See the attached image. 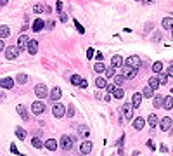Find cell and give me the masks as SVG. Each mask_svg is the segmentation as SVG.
Segmentation results:
<instances>
[{
    "instance_id": "obj_41",
    "label": "cell",
    "mask_w": 173,
    "mask_h": 156,
    "mask_svg": "<svg viewBox=\"0 0 173 156\" xmlns=\"http://www.w3.org/2000/svg\"><path fill=\"white\" fill-rule=\"evenodd\" d=\"M66 114H68L69 118H71V116H74V106H73V104H69V106H68V111H66Z\"/></svg>"
},
{
    "instance_id": "obj_9",
    "label": "cell",
    "mask_w": 173,
    "mask_h": 156,
    "mask_svg": "<svg viewBox=\"0 0 173 156\" xmlns=\"http://www.w3.org/2000/svg\"><path fill=\"white\" fill-rule=\"evenodd\" d=\"M0 87L2 89H12L14 87V80L12 78H0Z\"/></svg>"
},
{
    "instance_id": "obj_2",
    "label": "cell",
    "mask_w": 173,
    "mask_h": 156,
    "mask_svg": "<svg viewBox=\"0 0 173 156\" xmlns=\"http://www.w3.org/2000/svg\"><path fill=\"white\" fill-rule=\"evenodd\" d=\"M18 56H19V49H18L16 45H9V47L5 49V57H7L9 61H14Z\"/></svg>"
},
{
    "instance_id": "obj_5",
    "label": "cell",
    "mask_w": 173,
    "mask_h": 156,
    "mask_svg": "<svg viewBox=\"0 0 173 156\" xmlns=\"http://www.w3.org/2000/svg\"><path fill=\"white\" fill-rule=\"evenodd\" d=\"M61 147L64 149V151H69L73 147V137H69V135H62L61 137Z\"/></svg>"
},
{
    "instance_id": "obj_40",
    "label": "cell",
    "mask_w": 173,
    "mask_h": 156,
    "mask_svg": "<svg viewBox=\"0 0 173 156\" xmlns=\"http://www.w3.org/2000/svg\"><path fill=\"white\" fill-rule=\"evenodd\" d=\"M114 73H116V71H114V68H112V66H111V68H106V78L114 76Z\"/></svg>"
},
{
    "instance_id": "obj_10",
    "label": "cell",
    "mask_w": 173,
    "mask_h": 156,
    "mask_svg": "<svg viewBox=\"0 0 173 156\" xmlns=\"http://www.w3.org/2000/svg\"><path fill=\"white\" fill-rule=\"evenodd\" d=\"M61 95H62L61 89H59V87H54V89L50 90V101H59Z\"/></svg>"
},
{
    "instance_id": "obj_15",
    "label": "cell",
    "mask_w": 173,
    "mask_h": 156,
    "mask_svg": "<svg viewBox=\"0 0 173 156\" xmlns=\"http://www.w3.org/2000/svg\"><path fill=\"white\" fill-rule=\"evenodd\" d=\"M16 109H18V113H19V116L23 118V120H28V118H30V114H28V111H26V108H24L23 104H19V106H18Z\"/></svg>"
},
{
    "instance_id": "obj_13",
    "label": "cell",
    "mask_w": 173,
    "mask_h": 156,
    "mask_svg": "<svg viewBox=\"0 0 173 156\" xmlns=\"http://www.w3.org/2000/svg\"><path fill=\"white\" fill-rule=\"evenodd\" d=\"M140 103H142V94H133L132 97V108H139L140 106Z\"/></svg>"
},
{
    "instance_id": "obj_19",
    "label": "cell",
    "mask_w": 173,
    "mask_h": 156,
    "mask_svg": "<svg viewBox=\"0 0 173 156\" xmlns=\"http://www.w3.org/2000/svg\"><path fill=\"white\" fill-rule=\"evenodd\" d=\"M111 64H112V68L121 66V64H123V57H121V56H112V57H111Z\"/></svg>"
},
{
    "instance_id": "obj_36",
    "label": "cell",
    "mask_w": 173,
    "mask_h": 156,
    "mask_svg": "<svg viewBox=\"0 0 173 156\" xmlns=\"http://www.w3.org/2000/svg\"><path fill=\"white\" fill-rule=\"evenodd\" d=\"M31 144H33V147H36V149H40V147H43V142H42L38 137H35L33 141H31Z\"/></svg>"
},
{
    "instance_id": "obj_7",
    "label": "cell",
    "mask_w": 173,
    "mask_h": 156,
    "mask_svg": "<svg viewBox=\"0 0 173 156\" xmlns=\"http://www.w3.org/2000/svg\"><path fill=\"white\" fill-rule=\"evenodd\" d=\"M28 42H30V38L26 37V35H21L19 38H18V49H19V52L21 51H24V49H28Z\"/></svg>"
},
{
    "instance_id": "obj_44",
    "label": "cell",
    "mask_w": 173,
    "mask_h": 156,
    "mask_svg": "<svg viewBox=\"0 0 173 156\" xmlns=\"http://www.w3.org/2000/svg\"><path fill=\"white\" fill-rule=\"evenodd\" d=\"M95 57H97V61L101 62L102 59H104V54H102V52H95Z\"/></svg>"
},
{
    "instance_id": "obj_39",
    "label": "cell",
    "mask_w": 173,
    "mask_h": 156,
    "mask_svg": "<svg viewBox=\"0 0 173 156\" xmlns=\"http://www.w3.org/2000/svg\"><path fill=\"white\" fill-rule=\"evenodd\" d=\"M33 10H35V14H40V12L45 10V7H43L42 4H38V5H35V7H33Z\"/></svg>"
},
{
    "instance_id": "obj_53",
    "label": "cell",
    "mask_w": 173,
    "mask_h": 156,
    "mask_svg": "<svg viewBox=\"0 0 173 156\" xmlns=\"http://www.w3.org/2000/svg\"><path fill=\"white\" fill-rule=\"evenodd\" d=\"M4 99H5V94L0 92V103H4Z\"/></svg>"
},
{
    "instance_id": "obj_23",
    "label": "cell",
    "mask_w": 173,
    "mask_h": 156,
    "mask_svg": "<svg viewBox=\"0 0 173 156\" xmlns=\"http://www.w3.org/2000/svg\"><path fill=\"white\" fill-rule=\"evenodd\" d=\"M45 147H47L49 151H55V149H57V142H55L54 139H49V141L45 142Z\"/></svg>"
},
{
    "instance_id": "obj_43",
    "label": "cell",
    "mask_w": 173,
    "mask_h": 156,
    "mask_svg": "<svg viewBox=\"0 0 173 156\" xmlns=\"http://www.w3.org/2000/svg\"><path fill=\"white\" fill-rule=\"evenodd\" d=\"M87 57H88V59L95 57V51H93V49H88V51H87Z\"/></svg>"
},
{
    "instance_id": "obj_35",
    "label": "cell",
    "mask_w": 173,
    "mask_h": 156,
    "mask_svg": "<svg viewBox=\"0 0 173 156\" xmlns=\"http://www.w3.org/2000/svg\"><path fill=\"white\" fill-rule=\"evenodd\" d=\"M123 82H125V76H123V75H116V76H114V85H116V87H120Z\"/></svg>"
},
{
    "instance_id": "obj_54",
    "label": "cell",
    "mask_w": 173,
    "mask_h": 156,
    "mask_svg": "<svg viewBox=\"0 0 173 156\" xmlns=\"http://www.w3.org/2000/svg\"><path fill=\"white\" fill-rule=\"evenodd\" d=\"M4 51V40H2V38H0V52Z\"/></svg>"
},
{
    "instance_id": "obj_6",
    "label": "cell",
    "mask_w": 173,
    "mask_h": 156,
    "mask_svg": "<svg viewBox=\"0 0 173 156\" xmlns=\"http://www.w3.org/2000/svg\"><path fill=\"white\" fill-rule=\"evenodd\" d=\"M31 111H33V114H42L45 111V104L42 103V101H35V103L31 104Z\"/></svg>"
},
{
    "instance_id": "obj_20",
    "label": "cell",
    "mask_w": 173,
    "mask_h": 156,
    "mask_svg": "<svg viewBox=\"0 0 173 156\" xmlns=\"http://www.w3.org/2000/svg\"><path fill=\"white\" fill-rule=\"evenodd\" d=\"M43 26H45V23H43L42 19H35L33 28H31V30H33V31H40V30H43Z\"/></svg>"
},
{
    "instance_id": "obj_34",
    "label": "cell",
    "mask_w": 173,
    "mask_h": 156,
    "mask_svg": "<svg viewBox=\"0 0 173 156\" xmlns=\"http://www.w3.org/2000/svg\"><path fill=\"white\" fill-rule=\"evenodd\" d=\"M158 80H159V85H166V82H168V75H166V73H159Z\"/></svg>"
},
{
    "instance_id": "obj_12",
    "label": "cell",
    "mask_w": 173,
    "mask_h": 156,
    "mask_svg": "<svg viewBox=\"0 0 173 156\" xmlns=\"http://www.w3.org/2000/svg\"><path fill=\"white\" fill-rule=\"evenodd\" d=\"M92 147H93V144H92L90 141H85L82 144V147H80V149H82V155H88L92 151Z\"/></svg>"
},
{
    "instance_id": "obj_3",
    "label": "cell",
    "mask_w": 173,
    "mask_h": 156,
    "mask_svg": "<svg viewBox=\"0 0 173 156\" xmlns=\"http://www.w3.org/2000/svg\"><path fill=\"white\" fill-rule=\"evenodd\" d=\"M35 94H36V97H47V95H49L47 85H45V83H38V85L35 87Z\"/></svg>"
},
{
    "instance_id": "obj_1",
    "label": "cell",
    "mask_w": 173,
    "mask_h": 156,
    "mask_svg": "<svg viewBox=\"0 0 173 156\" xmlns=\"http://www.w3.org/2000/svg\"><path fill=\"white\" fill-rule=\"evenodd\" d=\"M125 64H126V68L139 70V68H140V64H142V61H140V57H139V56H130V57H126Z\"/></svg>"
},
{
    "instance_id": "obj_28",
    "label": "cell",
    "mask_w": 173,
    "mask_h": 156,
    "mask_svg": "<svg viewBox=\"0 0 173 156\" xmlns=\"http://www.w3.org/2000/svg\"><path fill=\"white\" fill-rule=\"evenodd\" d=\"M95 85H97L99 89H106V87H107V82H106V78H102V76H99V78L95 80Z\"/></svg>"
},
{
    "instance_id": "obj_56",
    "label": "cell",
    "mask_w": 173,
    "mask_h": 156,
    "mask_svg": "<svg viewBox=\"0 0 173 156\" xmlns=\"http://www.w3.org/2000/svg\"><path fill=\"white\" fill-rule=\"evenodd\" d=\"M154 0H144V4H153Z\"/></svg>"
},
{
    "instance_id": "obj_22",
    "label": "cell",
    "mask_w": 173,
    "mask_h": 156,
    "mask_svg": "<svg viewBox=\"0 0 173 156\" xmlns=\"http://www.w3.org/2000/svg\"><path fill=\"white\" fill-rule=\"evenodd\" d=\"M149 87H151L153 90H156V89L159 87V80H158V76H151V78H149Z\"/></svg>"
},
{
    "instance_id": "obj_49",
    "label": "cell",
    "mask_w": 173,
    "mask_h": 156,
    "mask_svg": "<svg viewBox=\"0 0 173 156\" xmlns=\"http://www.w3.org/2000/svg\"><path fill=\"white\" fill-rule=\"evenodd\" d=\"M55 9H57V10H62V2H61V0L57 2V5H55Z\"/></svg>"
},
{
    "instance_id": "obj_55",
    "label": "cell",
    "mask_w": 173,
    "mask_h": 156,
    "mask_svg": "<svg viewBox=\"0 0 173 156\" xmlns=\"http://www.w3.org/2000/svg\"><path fill=\"white\" fill-rule=\"evenodd\" d=\"M7 2L9 0H0V5H7Z\"/></svg>"
},
{
    "instance_id": "obj_4",
    "label": "cell",
    "mask_w": 173,
    "mask_h": 156,
    "mask_svg": "<svg viewBox=\"0 0 173 156\" xmlns=\"http://www.w3.org/2000/svg\"><path fill=\"white\" fill-rule=\"evenodd\" d=\"M52 113H54V116H55V118H62V116L66 114V109H64V104H61V103L54 104V108H52Z\"/></svg>"
},
{
    "instance_id": "obj_26",
    "label": "cell",
    "mask_w": 173,
    "mask_h": 156,
    "mask_svg": "<svg viewBox=\"0 0 173 156\" xmlns=\"http://www.w3.org/2000/svg\"><path fill=\"white\" fill-rule=\"evenodd\" d=\"M153 95H154V90L149 87V85H145L144 90H142V97H153Z\"/></svg>"
},
{
    "instance_id": "obj_18",
    "label": "cell",
    "mask_w": 173,
    "mask_h": 156,
    "mask_svg": "<svg viewBox=\"0 0 173 156\" xmlns=\"http://www.w3.org/2000/svg\"><path fill=\"white\" fill-rule=\"evenodd\" d=\"M163 108L164 109H172L173 108V97L172 95H166V97L163 99Z\"/></svg>"
},
{
    "instance_id": "obj_14",
    "label": "cell",
    "mask_w": 173,
    "mask_h": 156,
    "mask_svg": "<svg viewBox=\"0 0 173 156\" xmlns=\"http://www.w3.org/2000/svg\"><path fill=\"white\" fill-rule=\"evenodd\" d=\"M144 125H145V120H144V118H140V116L133 120V128H135V130H142Z\"/></svg>"
},
{
    "instance_id": "obj_8",
    "label": "cell",
    "mask_w": 173,
    "mask_h": 156,
    "mask_svg": "<svg viewBox=\"0 0 173 156\" xmlns=\"http://www.w3.org/2000/svg\"><path fill=\"white\" fill-rule=\"evenodd\" d=\"M159 127H161V130H163V132H166V130H170V128H172V118L164 116L163 120H161V123H159Z\"/></svg>"
},
{
    "instance_id": "obj_58",
    "label": "cell",
    "mask_w": 173,
    "mask_h": 156,
    "mask_svg": "<svg viewBox=\"0 0 173 156\" xmlns=\"http://www.w3.org/2000/svg\"><path fill=\"white\" fill-rule=\"evenodd\" d=\"M172 94H173V89H172Z\"/></svg>"
},
{
    "instance_id": "obj_27",
    "label": "cell",
    "mask_w": 173,
    "mask_h": 156,
    "mask_svg": "<svg viewBox=\"0 0 173 156\" xmlns=\"http://www.w3.org/2000/svg\"><path fill=\"white\" fill-rule=\"evenodd\" d=\"M16 135H18V139L24 141V139H26V130H24V128H21V127H18V128H16Z\"/></svg>"
},
{
    "instance_id": "obj_48",
    "label": "cell",
    "mask_w": 173,
    "mask_h": 156,
    "mask_svg": "<svg viewBox=\"0 0 173 156\" xmlns=\"http://www.w3.org/2000/svg\"><path fill=\"white\" fill-rule=\"evenodd\" d=\"M59 19H61L62 23H64V21H68V16H66L64 12H61V16H59Z\"/></svg>"
},
{
    "instance_id": "obj_16",
    "label": "cell",
    "mask_w": 173,
    "mask_h": 156,
    "mask_svg": "<svg viewBox=\"0 0 173 156\" xmlns=\"http://www.w3.org/2000/svg\"><path fill=\"white\" fill-rule=\"evenodd\" d=\"M132 104H125L123 106V114H125V118L126 120H132Z\"/></svg>"
},
{
    "instance_id": "obj_47",
    "label": "cell",
    "mask_w": 173,
    "mask_h": 156,
    "mask_svg": "<svg viewBox=\"0 0 173 156\" xmlns=\"http://www.w3.org/2000/svg\"><path fill=\"white\" fill-rule=\"evenodd\" d=\"M166 75H168V76H173V66L172 64H170V68L166 70Z\"/></svg>"
},
{
    "instance_id": "obj_30",
    "label": "cell",
    "mask_w": 173,
    "mask_h": 156,
    "mask_svg": "<svg viewBox=\"0 0 173 156\" xmlns=\"http://www.w3.org/2000/svg\"><path fill=\"white\" fill-rule=\"evenodd\" d=\"M112 95H114L116 99H121L123 95H125V92H123V89H121V87H116V89L112 90Z\"/></svg>"
},
{
    "instance_id": "obj_52",
    "label": "cell",
    "mask_w": 173,
    "mask_h": 156,
    "mask_svg": "<svg viewBox=\"0 0 173 156\" xmlns=\"http://www.w3.org/2000/svg\"><path fill=\"white\" fill-rule=\"evenodd\" d=\"M147 146H149L151 149H154V142H153V141H147Z\"/></svg>"
},
{
    "instance_id": "obj_29",
    "label": "cell",
    "mask_w": 173,
    "mask_h": 156,
    "mask_svg": "<svg viewBox=\"0 0 173 156\" xmlns=\"http://www.w3.org/2000/svg\"><path fill=\"white\" fill-rule=\"evenodd\" d=\"M78 132H80V135H83V137H88V134H90L88 127H85V125H80V127H78Z\"/></svg>"
},
{
    "instance_id": "obj_33",
    "label": "cell",
    "mask_w": 173,
    "mask_h": 156,
    "mask_svg": "<svg viewBox=\"0 0 173 156\" xmlns=\"http://www.w3.org/2000/svg\"><path fill=\"white\" fill-rule=\"evenodd\" d=\"M16 82H18V83H21V85H23V83H26V82H28V76H26L24 73H19V75L16 76Z\"/></svg>"
},
{
    "instance_id": "obj_11",
    "label": "cell",
    "mask_w": 173,
    "mask_h": 156,
    "mask_svg": "<svg viewBox=\"0 0 173 156\" xmlns=\"http://www.w3.org/2000/svg\"><path fill=\"white\" fill-rule=\"evenodd\" d=\"M36 51H38V42L36 40H30L28 42V52H30L31 56H35Z\"/></svg>"
},
{
    "instance_id": "obj_25",
    "label": "cell",
    "mask_w": 173,
    "mask_h": 156,
    "mask_svg": "<svg viewBox=\"0 0 173 156\" xmlns=\"http://www.w3.org/2000/svg\"><path fill=\"white\" fill-rule=\"evenodd\" d=\"M161 24H163V28H166V30H173V19L172 18H164Z\"/></svg>"
},
{
    "instance_id": "obj_38",
    "label": "cell",
    "mask_w": 173,
    "mask_h": 156,
    "mask_svg": "<svg viewBox=\"0 0 173 156\" xmlns=\"http://www.w3.org/2000/svg\"><path fill=\"white\" fill-rule=\"evenodd\" d=\"M93 70H95L97 73H104V71H106V66H104L102 62H97V64L93 66Z\"/></svg>"
},
{
    "instance_id": "obj_24",
    "label": "cell",
    "mask_w": 173,
    "mask_h": 156,
    "mask_svg": "<svg viewBox=\"0 0 173 156\" xmlns=\"http://www.w3.org/2000/svg\"><path fill=\"white\" fill-rule=\"evenodd\" d=\"M163 95H154V99H153V104H154V108H161L163 106Z\"/></svg>"
},
{
    "instance_id": "obj_45",
    "label": "cell",
    "mask_w": 173,
    "mask_h": 156,
    "mask_svg": "<svg viewBox=\"0 0 173 156\" xmlns=\"http://www.w3.org/2000/svg\"><path fill=\"white\" fill-rule=\"evenodd\" d=\"M10 151H12L14 155H21L19 151H18V147H16V146H14V144H10Z\"/></svg>"
},
{
    "instance_id": "obj_51",
    "label": "cell",
    "mask_w": 173,
    "mask_h": 156,
    "mask_svg": "<svg viewBox=\"0 0 173 156\" xmlns=\"http://www.w3.org/2000/svg\"><path fill=\"white\" fill-rule=\"evenodd\" d=\"M54 24H55L54 21H49V23H47V26H49V30H52V28H54Z\"/></svg>"
},
{
    "instance_id": "obj_21",
    "label": "cell",
    "mask_w": 173,
    "mask_h": 156,
    "mask_svg": "<svg viewBox=\"0 0 173 156\" xmlns=\"http://www.w3.org/2000/svg\"><path fill=\"white\" fill-rule=\"evenodd\" d=\"M10 35V30H9V26H5V24H2L0 26V38H7Z\"/></svg>"
},
{
    "instance_id": "obj_50",
    "label": "cell",
    "mask_w": 173,
    "mask_h": 156,
    "mask_svg": "<svg viewBox=\"0 0 173 156\" xmlns=\"http://www.w3.org/2000/svg\"><path fill=\"white\" fill-rule=\"evenodd\" d=\"M87 85H88V83H87V80H82V83H80V87H82V89H87Z\"/></svg>"
},
{
    "instance_id": "obj_31",
    "label": "cell",
    "mask_w": 173,
    "mask_h": 156,
    "mask_svg": "<svg viewBox=\"0 0 173 156\" xmlns=\"http://www.w3.org/2000/svg\"><path fill=\"white\" fill-rule=\"evenodd\" d=\"M147 123L151 125V127H158V116H156V114H149Z\"/></svg>"
},
{
    "instance_id": "obj_42",
    "label": "cell",
    "mask_w": 173,
    "mask_h": 156,
    "mask_svg": "<svg viewBox=\"0 0 173 156\" xmlns=\"http://www.w3.org/2000/svg\"><path fill=\"white\" fill-rule=\"evenodd\" d=\"M74 26H76V30L80 31V33H85V28H83V26L80 24V23H78V21H74Z\"/></svg>"
},
{
    "instance_id": "obj_46",
    "label": "cell",
    "mask_w": 173,
    "mask_h": 156,
    "mask_svg": "<svg viewBox=\"0 0 173 156\" xmlns=\"http://www.w3.org/2000/svg\"><path fill=\"white\" fill-rule=\"evenodd\" d=\"M114 89H116V85H112V83H109V85L106 87V90H107V92H112Z\"/></svg>"
},
{
    "instance_id": "obj_17",
    "label": "cell",
    "mask_w": 173,
    "mask_h": 156,
    "mask_svg": "<svg viewBox=\"0 0 173 156\" xmlns=\"http://www.w3.org/2000/svg\"><path fill=\"white\" fill-rule=\"evenodd\" d=\"M135 75H137V70H132V68L125 66V70H123V76L125 78H135Z\"/></svg>"
},
{
    "instance_id": "obj_57",
    "label": "cell",
    "mask_w": 173,
    "mask_h": 156,
    "mask_svg": "<svg viewBox=\"0 0 173 156\" xmlns=\"http://www.w3.org/2000/svg\"><path fill=\"white\" fill-rule=\"evenodd\" d=\"M172 38H173V30H172Z\"/></svg>"
},
{
    "instance_id": "obj_37",
    "label": "cell",
    "mask_w": 173,
    "mask_h": 156,
    "mask_svg": "<svg viewBox=\"0 0 173 156\" xmlns=\"http://www.w3.org/2000/svg\"><path fill=\"white\" fill-rule=\"evenodd\" d=\"M82 80H83V78L80 76V75H73V76H71V83H73V85H80Z\"/></svg>"
},
{
    "instance_id": "obj_32",
    "label": "cell",
    "mask_w": 173,
    "mask_h": 156,
    "mask_svg": "<svg viewBox=\"0 0 173 156\" xmlns=\"http://www.w3.org/2000/svg\"><path fill=\"white\" fill-rule=\"evenodd\" d=\"M153 71L159 75V73L163 71V62H159V61H158V62H154V64H153Z\"/></svg>"
}]
</instances>
